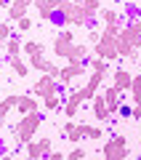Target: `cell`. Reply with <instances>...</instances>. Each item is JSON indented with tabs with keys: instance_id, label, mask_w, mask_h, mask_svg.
<instances>
[{
	"instance_id": "6da1fadb",
	"label": "cell",
	"mask_w": 141,
	"mask_h": 160,
	"mask_svg": "<svg viewBox=\"0 0 141 160\" xmlns=\"http://www.w3.org/2000/svg\"><path fill=\"white\" fill-rule=\"evenodd\" d=\"M40 123H43V115H40V109H35V112H29V115H22V120H19L16 128H13V139H16L19 147H22V144L27 147V144L32 142V136L37 133Z\"/></svg>"
},
{
	"instance_id": "7a4b0ae2",
	"label": "cell",
	"mask_w": 141,
	"mask_h": 160,
	"mask_svg": "<svg viewBox=\"0 0 141 160\" xmlns=\"http://www.w3.org/2000/svg\"><path fill=\"white\" fill-rule=\"evenodd\" d=\"M139 46H141V32H139V29H133L130 24H128V27H123V32H120V38H117V53L123 59H128Z\"/></svg>"
},
{
	"instance_id": "3957f363",
	"label": "cell",
	"mask_w": 141,
	"mask_h": 160,
	"mask_svg": "<svg viewBox=\"0 0 141 160\" xmlns=\"http://www.w3.org/2000/svg\"><path fill=\"white\" fill-rule=\"evenodd\" d=\"M128 142H125V136H112V139H107V144L101 147V155H104V160H128Z\"/></svg>"
},
{
	"instance_id": "277c9868",
	"label": "cell",
	"mask_w": 141,
	"mask_h": 160,
	"mask_svg": "<svg viewBox=\"0 0 141 160\" xmlns=\"http://www.w3.org/2000/svg\"><path fill=\"white\" fill-rule=\"evenodd\" d=\"M61 83H59L56 78H51V75H43V78L37 80V83H35L32 86V93L35 96H43V99H48V96H59V93H61Z\"/></svg>"
},
{
	"instance_id": "5b68a950",
	"label": "cell",
	"mask_w": 141,
	"mask_h": 160,
	"mask_svg": "<svg viewBox=\"0 0 141 160\" xmlns=\"http://www.w3.org/2000/svg\"><path fill=\"white\" fill-rule=\"evenodd\" d=\"M72 46H75V32H69V29H61V32L56 35V40H53V53H56L59 59H69V53H72Z\"/></svg>"
},
{
	"instance_id": "8992f818",
	"label": "cell",
	"mask_w": 141,
	"mask_h": 160,
	"mask_svg": "<svg viewBox=\"0 0 141 160\" xmlns=\"http://www.w3.org/2000/svg\"><path fill=\"white\" fill-rule=\"evenodd\" d=\"M85 69H88V64H77V62H67L61 67V75H59V83L61 86H69L77 75H85Z\"/></svg>"
},
{
	"instance_id": "52a82bcc",
	"label": "cell",
	"mask_w": 141,
	"mask_h": 160,
	"mask_svg": "<svg viewBox=\"0 0 141 160\" xmlns=\"http://www.w3.org/2000/svg\"><path fill=\"white\" fill-rule=\"evenodd\" d=\"M61 133L67 136V142L77 144L85 139V123H72V120H67V123H61Z\"/></svg>"
},
{
	"instance_id": "ba28073f",
	"label": "cell",
	"mask_w": 141,
	"mask_h": 160,
	"mask_svg": "<svg viewBox=\"0 0 141 160\" xmlns=\"http://www.w3.org/2000/svg\"><path fill=\"white\" fill-rule=\"evenodd\" d=\"M93 16L96 13H88L80 3H72V8H69V24H75V27H83V24L93 22Z\"/></svg>"
},
{
	"instance_id": "9c48e42d",
	"label": "cell",
	"mask_w": 141,
	"mask_h": 160,
	"mask_svg": "<svg viewBox=\"0 0 141 160\" xmlns=\"http://www.w3.org/2000/svg\"><path fill=\"white\" fill-rule=\"evenodd\" d=\"M93 56L104 59V62H114V59L120 56L117 53V43H96V46H93Z\"/></svg>"
},
{
	"instance_id": "30bf717a",
	"label": "cell",
	"mask_w": 141,
	"mask_h": 160,
	"mask_svg": "<svg viewBox=\"0 0 141 160\" xmlns=\"http://www.w3.org/2000/svg\"><path fill=\"white\" fill-rule=\"evenodd\" d=\"M112 86L117 88L120 93L130 91V86H133V75H130L128 69H114V75H112Z\"/></svg>"
},
{
	"instance_id": "8fae6325",
	"label": "cell",
	"mask_w": 141,
	"mask_h": 160,
	"mask_svg": "<svg viewBox=\"0 0 141 160\" xmlns=\"http://www.w3.org/2000/svg\"><path fill=\"white\" fill-rule=\"evenodd\" d=\"M101 80H104V75L90 72L88 83H85V86L80 88V93H83V99H85V102H88V99H96V91H99V86H101Z\"/></svg>"
},
{
	"instance_id": "7c38bea8",
	"label": "cell",
	"mask_w": 141,
	"mask_h": 160,
	"mask_svg": "<svg viewBox=\"0 0 141 160\" xmlns=\"http://www.w3.org/2000/svg\"><path fill=\"white\" fill-rule=\"evenodd\" d=\"M29 6H32V0H13L11 8H8V19H11V22L24 19V16H27V11H29Z\"/></svg>"
},
{
	"instance_id": "4fadbf2b",
	"label": "cell",
	"mask_w": 141,
	"mask_h": 160,
	"mask_svg": "<svg viewBox=\"0 0 141 160\" xmlns=\"http://www.w3.org/2000/svg\"><path fill=\"white\" fill-rule=\"evenodd\" d=\"M93 115H96V120H101V123L109 120V109H107V102H104L101 93H96V99H93Z\"/></svg>"
},
{
	"instance_id": "5bb4252c",
	"label": "cell",
	"mask_w": 141,
	"mask_h": 160,
	"mask_svg": "<svg viewBox=\"0 0 141 160\" xmlns=\"http://www.w3.org/2000/svg\"><path fill=\"white\" fill-rule=\"evenodd\" d=\"M22 51H24L22 38H19V35H13V38L6 43V59H19V53H22Z\"/></svg>"
},
{
	"instance_id": "9a60e30c",
	"label": "cell",
	"mask_w": 141,
	"mask_h": 160,
	"mask_svg": "<svg viewBox=\"0 0 141 160\" xmlns=\"http://www.w3.org/2000/svg\"><path fill=\"white\" fill-rule=\"evenodd\" d=\"M19 115H29V112H35L37 109V96L35 93H27V96H22V102H19Z\"/></svg>"
},
{
	"instance_id": "2e32d148",
	"label": "cell",
	"mask_w": 141,
	"mask_h": 160,
	"mask_svg": "<svg viewBox=\"0 0 141 160\" xmlns=\"http://www.w3.org/2000/svg\"><path fill=\"white\" fill-rule=\"evenodd\" d=\"M85 64L90 67V72H96V75H107V69H109V62H104V59H96V56H90Z\"/></svg>"
},
{
	"instance_id": "e0dca14e",
	"label": "cell",
	"mask_w": 141,
	"mask_h": 160,
	"mask_svg": "<svg viewBox=\"0 0 141 160\" xmlns=\"http://www.w3.org/2000/svg\"><path fill=\"white\" fill-rule=\"evenodd\" d=\"M48 24H53V27L64 29V27H69V16H67L64 11H59V8H56V11L51 13V19H48Z\"/></svg>"
},
{
	"instance_id": "ac0fdd59",
	"label": "cell",
	"mask_w": 141,
	"mask_h": 160,
	"mask_svg": "<svg viewBox=\"0 0 141 160\" xmlns=\"http://www.w3.org/2000/svg\"><path fill=\"white\" fill-rule=\"evenodd\" d=\"M64 102H67V96H61V93H59V96H48V99H43V107L48 109V112H53V109H59Z\"/></svg>"
},
{
	"instance_id": "d6986e66",
	"label": "cell",
	"mask_w": 141,
	"mask_h": 160,
	"mask_svg": "<svg viewBox=\"0 0 141 160\" xmlns=\"http://www.w3.org/2000/svg\"><path fill=\"white\" fill-rule=\"evenodd\" d=\"M24 53H27V56L43 53V43H40V40H27V43H24Z\"/></svg>"
},
{
	"instance_id": "ffe728a7",
	"label": "cell",
	"mask_w": 141,
	"mask_h": 160,
	"mask_svg": "<svg viewBox=\"0 0 141 160\" xmlns=\"http://www.w3.org/2000/svg\"><path fill=\"white\" fill-rule=\"evenodd\" d=\"M27 158H32V160H45L43 149H40V142H29V144H27Z\"/></svg>"
},
{
	"instance_id": "44dd1931",
	"label": "cell",
	"mask_w": 141,
	"mask_h": 160,
	"mask_svg": "<svg viewBox=\"0 0 141 160\" xmlns=\"http://www.w3.org/2000/svg\"><path fill=\"white\" fill-rule=\"evenodd\" d=\"M8 64L13 67V72H16L19 78H24V75L29 72V64H24V62H22V56H19V59H8Z\"/></svg>"
},
{
	"instance_id": "7402d4cb",
	"label": "cell",
	"mask_w": 141,
	"mask_h": 160,
	"mask_svg": "<svg viewBox=\"0 0 141 160\" xmlns=\"http://www.w3.org/2000/svg\"><path fill=\"white\" fill-rule=\"evenodd\" d=\"M48 64H51V62H45L40 53H37V56H29V67L37 69V72H48Z\"/></svg>"
},
{
	"instance_id": "603a6c76",
	"label": "cell",
	"mask_w": 141,
	"mask_h": 160,
	"mask_svg": "<svg viewBox=\"0 0 141 160\" xmlns=\"http://www.w3.org/2000/svg\"><path fill=\"white\" fill-rule=\"evenodd\" d=\"M99 16H101L104 24H120V11H99Z\"/></svg>"
},
{
	"instance_id": "cb8c5ba5",
	"label": "cell",
	"mask_w": 141,
	"mask_h": 160,
	"mask_svg": "<svg viewBox=\"0 0 141 160\" xmlns=\"http://www.w3.org/2000/svg\"><path fill=\"white\" fill-rule=\"evenodd\" d=\"M13 35H16V29H13L11 24H8V22H0V40H3V43H8Z\"/></svg>"
},
{
	"instance_id": "d4e9b609",
	"label": "cell",
	"mask_w": 141,
	"mask_h": 160,
	"mask_svg": "<svg viewBox=\"0 0 141 160\" xmlns=\"http://www.w3.org/2000/svg\"><path fill=\"white\" fill-rule=\"evenodd\" d=\"M85 139H104V131L99 126H85Z\"/></svg>"
},
{
	"instance_id": "484cf974",
	"label": "cell",
	"mask_w": 141,
	"mask_h": 160,
	"mask_svg": "<svg viewBox=\"0 0 141 160\" xmlns=\"http://www.w3.org/2000/svg\"><path fill=\"white\" fill-rule=\"evenodd\" d=\"M40 142V149H43V155L48 158V155L53 152V139H48V136H43V139H37Z\"/></svg>"
},
{
	"instance_id": "4316f807",
	"label": "cell",
	"mask_w": 141,
	"mask_h": 160,
	"mask_svg": "<svg viewBox=\"0 0 141 160\" xmlns=\"http://www.w3.org/2000/svg\"><path fill=\"white\" fill-rule=\"evenodd\" d=\"M29 29H32V19H29V16H24V19L16 22V35L19 32H29Z\"/></svg>"
},
{
	"instance_id": "83f0119b",
	"label": "cell",
	"mask_w": 141,
	"mask_h": 160,
	"mask_svg": "<svg viewBox=\"0 0 141 160\" xmlns=\"http://www.w3.org/2000/svg\"><path fill=\"white\" fill-rule=\"evenodd\" d=\"M80 6H83L88 13H96V11H101V8H99V0H80Z\"/></svg>"
},
{
	"instance_id": "f1b7e54d",
	"label": "cell",
	"mask_w": 141,
	"mask_h": 160,
	"mask_svg": "<svg viewBox=\"0 0 141 160\" xmlns=\"http://www.w3.org/2000/svg\"><path fill=\"white\" fill-rule=\"evenodd\" d=\"M11 109H16V107H13V104L8 102V99H3V102H0V120H3V118H8V112H11Z\"/></svg>"
},
{
	"instance_id": "f546056e",
	"label": "cell",
	"mask_w": 141,
	"mask_h": 160,
	"mask_svg": "<svg viewBox=\"0 0 141 160\" xmlns=\"http://www.w3.org/2000/svg\"><path fill=\"white\" fill-rule=\"evenodd\" d=\"M67 160H85V149L83 147H75L72 152L67 155Z\"/></svg>"
},
{
	"instance_id": "4dcf8cb0",
	"label": "cell",
	"mask_w": 141,
	"mask_h": 160,
	"mask_svg": "<svg viewBox=\"0 0 141 160\" xmlns=\"http://www.w3.org/2000/svg\"><path fill=\"white\" fill-rule=\"evenodd\" d=\"M88 40L93 43V46H96V43H101V32H96V29H90V32H88Z\"/></svg>"
},
{
	"instance_id": "1f68e13d",
	"label": "cell",
	"mask_w": 141,
	"mask_h": 160,
	"mask_svg": "<svg viewBox=\"0 0 141 160\" xmlns=\"http://www.w3.org/2000/svg\"><path fill=\"white\" fill-rule=\"evenodd\" d=\"M130 107H133V104H120V115H123V118H130Z\"/></svg>"
},
{
	"instance_id": "d6a6232c",
	"label": "cell",
	"mask_w": 141,
	"mask_h": 160,
	"mask_svg": "<svg viewBox=\"0 0 141 160\" xmlns=\"http://www.w3.org/2000/svg\"><path fill=\"white\" fill-rule=\"evenodd\" d=\"M130 118L141 120V104H133V107H130Z\"/></svg>"
},
{
	"instance_id": "836d02e7",
	"label": "cell",
	"mask_w": 141,
	"mask_h": 160,
	"mask_svg": "<svg viewBox=\"0 0 141 160\" xmlns=\"http://www.w3.org/2000/svg\"><path fill=\"white\" fill-rule=\"evenodd\" d=\"M130 27H133V29H139V32H141V19H139V22H130Z\"/></svg>"
},
{
	"instance_id": "e575fe53",
	"label": "cell",
	"mask_w": 141,
	"mask_h": 160,
	"mask_svg": "<svg viewBox=\"0 0 141 160\" xmlns=\"http://www.w3.org/2000/svg\"><path fill=\"white\" fill-rule=\"evenodd\" d=\"M11 3H13V0H0V6H3V8H11Z\"/></svg>"
},
{
	"instance_id": "d590c367",
	"label": "cell",
	"mask_w": 141,
	"mask_h": 160,
	"mask_svg": "<svg viewBox=\"0 0 141 160\" xmlns=\"http://www.w3.org/2000/svg\"><path fill=\"white\" fill-rule=\"evenodd\" d=\"M0 160H13V158H11V155H0Z\"/></svg>"
},
{
	"instance_id": "8d00e7d4",
	"label": "cell",
	"mask_w": 141,
	"mask_h": 160,
	"mask_svg": "<svg viewBox=\"0 0 141 160\" xmlns=\"http://www.w3.org/2000/svg\"><path fill=\"white\" fill-rule=\"evenodd\" d=\"M3 51H6V43H3V40H0V53H3Z\"/></svg>"
},
{
	"instance_id": "74e56055",
	"label": "cell",
	"mask_w": 141,
	"mask_h": 160,
	"mask_svg": "<svg viewBox=\"0 0 141 160\" xmlns=\"http://www.w3.org/2000/svg\"><path fill=\"white\" fill-rule=\"evenodd\" d=\"M3 99H6V96H3V93H0V102H3Z\"/></svg>"
},
{
	"instance_id": "f35d334b",
	"label": "cell",
	"mask_w": 141,
	"mask_h": 160,
	"mask_svg": "<svg viewBox=\"0 0 141 160\" xmlns=\"http://www.w3.org/2000/svg\"><path fill=\"white\" fill-rule=\"evenodd\" d=\"M22 160H32V158H22Z\"/></svg>"
},
{
	"instance_id": "ab89813d",
	"label": "cell",
	"mask_w": 141,
	"mask_h": 160,
	"mask_svg": "<svg viewBox=\"0 0 141 160\" xmlns=\"http://www.w3.org/2000/svg\"><path fill=\"white\" fill-rule=\"evenodd\" d=\"M32 3H35V0H32Z\"/></svg>"
}]
</instances>
